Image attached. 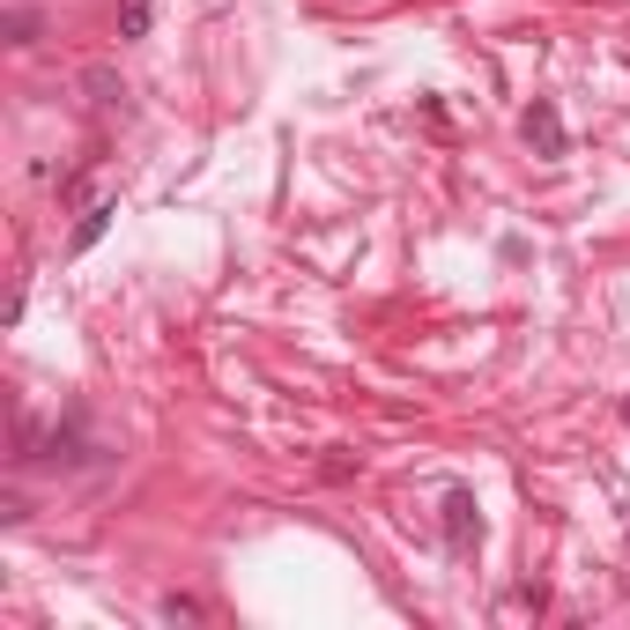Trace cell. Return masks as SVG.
Wrapping results in <instances>:
<instances>
[{"mask_svg":"<svg viewBox=\"0 0 630 630\" xmlns=\"http://www.w3.org/2000/svg\"><path fill=\"white\" fill-rule=\"evenodd\" d=\"M519 134H527L534 156H564V112H556L549 97H534V104L519 112Z\"/></svg>","mask_w":630,"mask_h":630,"instance_id":"6da1fadb","label":"cell"},{"mask_svg":"<svg viewBox=\"0 0 630 630\" xmlns=\"http://www.w3.org/2000/svg\"><path fill=\"white\" fill-rule=\"evenodd\" d=\"M445 542H453V556H467V549L482 542V504H475V490H445Z\"/></svg>","mask_w":630,"mask_h":630,"instance_id":"7a4b0ae2","label":"cell"},{"mask_svg":"<svg viewBox=\"0 0 630 630\" xmlns=\"http://www.w3.org/2000/svg\"><path fill=\"white\" fill-rule=\"evenodd\" d=\"M112 215H119L112 201H97V209H83V223H75V238H67V252H89L97 238H104V230H112Z\"/></svg>","mask_w":630,"mask_h":630,"instance_id":"3957f363","label":"cell"},{"mask_svg":"<svg viewBox=\"0 0 630 630\" xmlns=\"http://www.w3.org/2000/svg\"><path fill=\"white\" fill-rule=\"evenodd\" d=\"M149 0H119V38H149Z\"/></svg>","mask_w":630,"mask_h":630,"instance_id":"277c9868","label":"cell"},{"mask_svg":"<svg viewBox=\"0 0 630 630\" xmlns=\"http://www.w3.org/2000/svg\"><path fill=\"white\" fill-rule=\"evenodd\" d=\"M164 616H171V623H201V616H209V608H201V601H193V593H164Z\"/></svg>","mask_w":630,"mask_h":630,"instance_id":"5b68a950","label":"cell"},{"mask_svg":"<svg viewBox=\"0 0 630 630\" xmlns=\"http://www.w3.org/2000/svg\"><path fill=\"white\" fill-rule=\"evenodd\" d=\"M8 30H15V45H38V15H30V8H15V15H8Z\"/></svg>","mask_w":630,"mask_h":630,"instance_id":"8992f818","label":"cell"},{"mask_svg":"<svg viewBox=\"0 0 630 630\" xmlns=\"http://www.w3.org/2000/svg\"><path fill=\"white\" fill-rule=\"evenodd\" d=\"M623 423H630V401H623Z\"/></svg>","mask_w":630,"mask_h":630,"instance_id":"52a82bcc","label":"cell"}]
</instances>
